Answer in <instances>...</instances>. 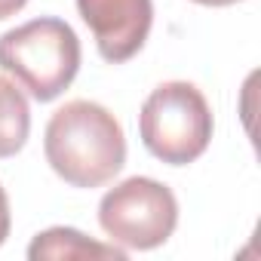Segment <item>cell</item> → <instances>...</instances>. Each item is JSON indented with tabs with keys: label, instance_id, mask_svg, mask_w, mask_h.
Returning a JSON list of instances; mask_svg holds the SVG:
<instances>
[{
	"label": "cell",
	"instance_id": "obj_2",
	"mask_svg": "<svg viewBox=\"0 0 261 261\" xmlns=\"http://www.w3.org/2000/svg\"><path fill=\"white\" fill-rule=\"evenodd\" d=\"M0 68L37 101H53L80 71V40L62 19H31L0 37Z\"/></svg>",
	"mask_w": 261,
	"mask_h": 261
},
{
	"label": "cell",
	"instance_id": "obj_9",
	"mask_svg": "<svg viewBox=\"0 0 261 261\" xmlns=\"http://www.w3.org/2000/svg\"><path fill=\"white\" fill-rule=\"evenodd\" d=\"M28 4V0H0V19H10V16H16L22 7Z\"/></svg>",
	"mask_w": 261,
	"mask_h": 261
},
{
	"label": "cell",
	"instance_id": "obj_6",
	"mask_svg": "<svg viewBox=\"0 0 261 261\" xmlns=\"http://www.w3.org/2000/svg\"><path fill=\"white\" fill-rule=\"evenodd\" d=\"M28 258L40 261V258H105V261H126V252L101 243H92L89 237H83L74 227H49L43 233L34 237V243L28 246Z\"/></svg>",
	"mask_w": 261,
	"mask_h": 261
},
{
	"label": "cell",
	"instance_id": "obj_5",
	"mask_svg": "<svg viewBox=\"0 0 261 261\" xmlns=\"http://www.w3.org/2000/svg\"><path fill=\"white\" fill-rule=\"evenodd\" d=\"M77 13L89 25L105 62H129L148 40L154 22L151 0H77Z\"/></svg>",
	"mask_w": 261,
	"mask_h": 261
},
{
	"label": "cell",
	"instance_id": "obj_1",
	"mask_svg": "<svg viewBox=\"0 0 261 261\" xmlns=\"http://www.w3.org/2000/svg\"><path fill=\"white\" fill-rule=\"evenodd\" d=\"M43 151L71 188H101L126 163V136L105 105L74 98L49 117Z\"/></svg>",
	"mask_w": 261,
	"mask_h": 261
},
{
	"label": "cell",
	"instance_id": "obj_7",
	"mask_svg": "<svg viewBox=\"0 0 261 261\" xmlns=\"http://www.w3.org/2000/svg\"><path fill=\"white\" fill-rule=\"evenodd\" d=\"M31 133V108L22 89L10 83L7 77H0V160L16 157Z\"/></svg>",
	"mask_w": 261,
	"mask_h": 261
},
{
	"label": "cell",
	"instance_id": "obj_4",
	"mask_svg": "<svg viewBox=\"0 0 261 261\" xmlns=\"http://www.w3.org/2000/svg\"><path fill=\"white\" fill-rule=\"evenodd\" d=\"M98 224L120 249H157L178 224V200L166 185L136 175L101 197Z\"/></svg>",
	"mask_w": 261,
	"mask_h": 261
},
{
	"label": "cell",
	"instance_id": "obj_3",
	"mask_svg": "<svg viewBox=\"0 0 261 261\" xmlns=\"http://www.w3.org/2000/svg\"><path fill=\"white\" fill-rule=\"evenodd\" d=\"M139 129L145 148L157 160L188 166L203 157L212 142V111L194 83L169 80L145 98Z\"/></svg>",
	"mask_w": 261,
	"mask_h": 261
},
{
	"label": "cell",
	"instance_id": "obj_10",
	"mask_svg": "<svg viewBox=\"0 0 261 261\" xmlns=\"http://www.w3.org/2000/svg\"><path fill=\"white\" fill-rule=\"evenodd\" d=\"M194 4H203V7H230L237 0H194Z\"/></svg>",
	"mask_w": 261,
	"mask_h": 261
},
{
	"label": "cell",
	"instance_id": "obj_8",
	"mask_svg": "<svg viewBox=\"0 0 261 261\" xmlns=\"http://www.w3.org/2000/svg\"><path fill=\"white\" fill-rule=\"evenodd\" d=\"M7 237H10V200L4 185H0V246L7 243Z\"/></svg>",
	"mask_w": 261,
	"mask_h": 261
}]
</instances>
